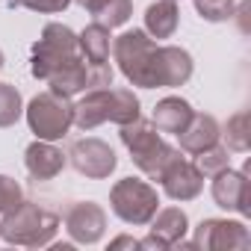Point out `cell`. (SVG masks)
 <instances>
[{
    "mask_svg": "<svg viewBox=\"0 0 251 251\" xmlns=\"http://www.w3.org/2000/svg\"><path fill=\"white\" fill-rule=\"evenodd\" d=\"M142 115V103L133 95V89H86L83 98L74 103V124L86 133L100 127L103 121L130 124Z\"/></svg>",
    "mask_w": 251,
    "mask_h": 251,
    "instance_id": "cell-1",
    "label": "cell"
},
{
    "mask_svg": "<svg viewBox=\"0 0 251 251\" xmlns=\"http://www.w3.org/2000/svg\"><path fill=\"white\" fill-rule=\"evenodd\" d=\"M118 136H121L124 148L130 151V160L136 163V169L142 175H148L151 180H160V175L183 154L180 148L169 145L160 136V130L154 127L151 121H145L142 115L136 121H130V124H121V133Z\"/></svg>",
    "mask_w": 251,
    "mask_h": 251,
    "instance_id": "cell-2",
    "label": "cell"
},
{
    "mask_svg": "<svg viewBox=\"0 0 251 251\" xmlns=\"http://www.w3.org/2000/svg\"><path fill=\"white\" fill-rule=\"evenodd\" d=\"M56 230H59V216L33 201H21L18 207L3 213V222H0V239H6L9 245H24V248L50 245Z\"/></svg>",
    "mask_w": 251,
    "mask_h": 251,
    "instance_id": "cell-3",
    "label": "cell"
},
{
    "mask_svg": "<svg viewBox=\"0 0 251 251\" xmlns=\"http://www.w3.org/2000/svg\"><path fill=\"white\" fill-rule=\"evenodd\" d=\"M154 53L157 42L145 30H127L112 39V56L118 62V71L139 89H154Z\"/></svg>",
    "mask_w": 251,
    "mask_h": 251,
    "instance_id": "cell-4",
    "label": "cell"
},
{
    "mask_svg": "<svg viewBox=\"0 0 251 251\" xmlns=\"http://www.w3.org/2000/svg\"><path fill=\"white\" fill-rule=\"evenodd\" d=\"M24 115H27V124L36 133V139L56 142L71 130V124H74V103H71V98L56 95V92L48 89V92H39L24 106Z\"/></svg>",
    "mask_w": 251,
    "mask_h": 251,
    "instance_id": "cell-5",
    "label": "cell"
},
{
    "mask_svg": "<svg viewBox=\"0 0 251 251\" xmlns=\"http://www.w3.org/2000/svg\"><path fill=\"white\" fill-rule=\"evenodd\" d=\"M109 207L124 225H148L154 213L160 210V192L139 177H121L109 189Z\"/></svg>",
    "mask_w": 251,
    "mask_h": 251,
    "instance_id": "cell-6",
    "label": "cell"
},
{
    "mask_svg": "<svg viewBox=\"0 0 251 251\" xmlns=\"http://www.w3.org/2000/svg\"><path fill=\"white\" fill-rule=\"evenodd\" d=\"M74 56H80V42L77 33L65 24H48L42 30V39L33 45V59H30V71L36 80H48L56 68H62L65 62H71Z\"/></svg>",
    "mask_w": 251,
    "mask_h": 251,
    "instance_id": "cell-7",
    "label": "cell"
},
{
    "mask_svg": "<svg viewBox=\"0 0 251 251\" xmlns=\"http://www.w3.org/2000/svg\"><path fill=\"white\" fill-rule=\"evenodd\" d=\"M248 245H251L248 227L233 219H204L192 236V248L204 251H239Z\"/></svg>",
    "mask_w": 251,
    "mask_h": 251,
    "instance_id": "cell-8",
    "label": "cell"
},
{
    "mask_svg": "<svg viewBox=\"0 0 251 251\" xmlns=\"http://www.w3.org/2000/svg\"><path fill=\"white\" fill-rule=\"evenodd\" d=\"M65 157H68L71 166H74L83 177H89V180H106V177L115 172V166H118L115 151H112L103 139H95V136L77 139Z\"/></svg>",
    "mask_w": 251,
    "mask_h": 251,
    "instance_id": "cell-9",
    "label": "cell"
},
{
    "mask_svg": "<svg viewBox=\"0 0 251 251\" xmlns=\"http://www.w3.org/2000/svg\"><path fill=\"white\" fill-rule=\"evenodd\" d=\"M213 201L222 210L239 213V216H251V180H248V166L242 172H230L222 169L219 175H213Z\"/></svg>",
    "mask_w": 251,
    "mask_h": 251,
    "instance_id": "cell-10",
    "label": "cell"
},
{
    "mask_svg": "<svg viewBox=\"0 0 251 251\" xmlns=\"http://www.w3.org/2000/svg\"><path fill=\"white\" fill-rule=\"evenodd\" d=\"M65 230L80 245H95L106 233V213L95 201H77L65 213Z\"/></svg>",
    "mask_w": 251,
    "mask_h": 251,
    "instance_id": "cell-11",
    "label": "cell"
},
{
    "mask_svg": "<svg viewBox=\"0 0 251 251\" xmlns=\"http://www.w3.org/2000/svg\"><path fill=\"white\" fill-rule=\"evenodd\" d=\"M192 68H195V62H192L189 50L175 48V45H157V53H154V89L183 86L192 77Z\"/></svg>",
    "mask_w": 251,
    "mask_h": 251,
    "instance_id": "cell-12",
    "label": "cell"
},
{
    "mask_svg": "<svg viewBox=\"0 0 251 251\" xmlns=\"http://www.w3.org/2000/svg\"><path fill=\"white\" fill-rule=\"evenodd\" d=\"M160 183H163V192L172 198V201H195L204 189V175L195 169V163H189L183 154L160 175Z\"/></svg>",
    "mask_w": 251,
    "mask_h": 251,
    "instance_id": "cell-13",
    "label": "cell"
},
{
    "mask_svg": "<svg viewBox=\"0 0 251 251\" xmlns=\"http://www.w3.org/2000/svg\"><path fill=\"white\" fill-rule=\"evenodd\" d=\"M65 163H68V157L53 142H45V139H36L24 151V166H27L30 177H36V180H53L65 169Z\"/></svg>",
    "mask_w": 251,
    "mask_h": 251,
    "instance_id": "cell-14",
    "label": "cell"
},
{
    "mask_svg": "<svg viewBox=\"0 0 251 251\" xmlns=\"http://www.w3.org/2000/svg\"><path fill=\"white\" fill-rule=\"evenodd\" d=\"M177 139H180V151L183 154H198V151L222 142V124L213 115H207V112H195L189 118V124L177 133Z\"/></svg>",
    "mask_w": 251,
    "mask_h": 251,
    "instance_id": "cell-15",
    "label": "cell"
},
{
    "mask_svg": "<svg viewBox=\"0 0 251 251\" xmlns=\"http://www.w3.org/2000/svg\"><path fill=\"white\" fill-rule=\"evenodd\" d=\"M192 115H195V109H192L189 100H183V98H177V95H169V98L157 100L154 115H151V124H154L160 133L177 136V133L186 127V124H189Z\"/></svg>",
    "mask_w": 251,
    "mask_h": 251,
    "instance_id": "cell-16",
    "label": "cell"
},
{
    "mask_svg": "<svg viewBox=\"0 0 251 251\" xmlns=\"http://www.w3.org/2000/svg\"><path fill=\"white\" fill-rule=\"evenodd\" d=\"M50 92L56 95H65V98H74V95H83L89 89V62L83 56H74L71 62H65L62 68H56L48 80Z\"/></svg>",
    "mask_w": 251,
    "mask_h": 251,
    "instance_id": "cell-17",
    "label": "cell"
},
{
    "mask_svg": "<svg viewBox=\"0 0 251 251\" xmlns=\"http://www.w3.org/2000/svg\"><path fill=\"white\" fill-rule=\"evenodd\" d=\"M180 12H177V0H157L145 9V33L151 39H172L177 33Z\"/></svg>",
    "mask_w": 251,
    "mask_h": 251,
    "instance_id": "cell-18",
    "label": "cell"
},
{
    "mask_svg": "<svg viewBox=\"0 0 251 251\" xmlns=\"http://www.w3.org/2000/svg\"><path fill=\"white\" fill-rule=\"evenodd\" d=\"M148 225H151V233H157L160 239H166L169 248H175L189 233V219H186V213L180 207H163V210H157Z\"/></svg>",
    "mask_w": 251,
    "mask_h": 251,
    "instance_id": "cell-19",
    "label": "cell"
},
{
    "mask_svg": "<svg viewBox=\"0 0 251 251\" xmlns=\"http://www.w3.org/2000/svg\"><path fill=\"white\" fill-rule=\"evenodd\" d=\"M80 56L86 62H109V50H112V36H109V27L92 21L80 36Z\"/></svg>",
    "mask_w": 251,
    "mask_h": 251,
    "instance_id": "cell-20",
    "label": "cell"
},
{
    "mask_svg": "<svg viewBox=\"0 0 251 251\" xmlns=\"http://www.w3.org/2000/svg\"><path fill=\"white\" fill-rule=\"evenodd\" d=\"M92 18L103 27H124L133 15V0H92Z\"/></svg>",
    "mask_w": 251,
    "mask_h": 251,
    "instance_id": "cell-21",
    "label": "cell"
},
{
    "mask_svg": "<svg viewBox=\"0 0 251 251\" xmlns=\"http://www.w3.org/2000/svg\"><path fill=\"white\" fill-rule=\"evenodd\" d=\"M222 139H225L227 151H236V154L248 151V145H251V115H248V109H239L227 118V124L222 127Z\"/></svg>",
    "mask_w": 251,
    "mask_h": 251,
    "instance_id": "cell-22",
    "label": "cell"
},
{
    "mask_svg": "<svg viewBox=\"0 0 251 251\" xmlns=\"http://www.w3.org/2000/svg\"><path fill=\"white\" fill-rule=\"evenodd\" d=\"M195 160V169L204 175V177H213V175H219L222 169H230V151L222 145V142H216V145H210V148H204V151H198V154H192Z\"/></svg>",
    "mask_w": 251,
    "mask_h": 251,
    "instance_id": "cell-23",
    "label": "cell"
},
{
    "mask_svg": "<svg viewBox=\"0 0 251 251\" xmlns=\"http://www.w3.org/2000/svg\"><path fill=\"white\" fill-rule=\"evenodd\" d=\"M21 115H24L21 92L12 83H0V127H12Z\"/></svg>",
    "mask_w": 251,
    "mask_h": 251,
    "instance_id": "cell-24",
    "label": "cell"
},
{
    "mask_svg": "<svg viewBox=\"0 0 251 251\" xmlns=\"http://www.w3.org/2000/svg\"><path fill=\"white\" fill-rule=\"evenodd\" d=\"M192 3H195V12L210 24L230 21L233 9H236V0H192Z\"/></svg>",
    "mask_w": 251,
    "mask_h": 251,
    "instance_id": "cell-25",
    "label": "cell"
},
{
    "mask_svg": "<svg viewBox=\"0 0 251 251\" xmlns=\"http://www.w3.org/2000/svg\"><path fill=\"white\" fill-rule=\"evenodd\" d=\"M21 201H24L21 183H18L15 177H9V175H0V216L9 213L12 207H18Z\"/></svg>",
    "mask_w": 251,
    "mask_h": 251,
    "instance_id": "cell-26",
    "label": "cell"
},
{
    "mask_svg": "<svg viewBox=\"0 0 251 251\" xmlns=\"http://www.w3.org/2000/svg\"><path fill=\"white\" fill-rule=\"evenodd\" d=\"M9 3L33 9V12H42V15H56V12H65L71 6V0H9Z\"/></svg>",
    "mask_w": 251,
    "mask_h": 251,
    "instance_id": "cell-27",
    "label": "cell"
},
{
    "mask_svg": "<svg viewBox=\"0 0 251 251\" xmlns=\"http://www.w3.org/2000/svg\"><path fill=\"white\" fill-rule=\"evenodd\" d=\"M112 65L109 62H89V89H106L112 86Z\"/></svg>",
    "mask_w": 251,
    "mask_h": 251,
    "instance_id": "cell-28",
    "label": "cell"
},
{
    "mask_svg": "<svg viewBox=\"0 0 251 251\" xmlns=\"http://www.w3.org/2000/svg\"><path fill=\"white\" fill-rule=\"evenodd\" d=\"M118 248H139V239H133V236H115L112 242H109V251H118Z\"/></svg>",
    "mask_w": 251,
    "mask_h": 251,
    "instance_id": "cell-29",
    "label": "cell"
},
{
    "mask_svg": "<svg viewBox=\"0 0 251 251\" xmlns=\"http://www.w3.org/2000/svg\"><path fill=\"white\" fill-rule=\"evenodd\" d=\"M139 248H157V251H163V248H169V245H166V239H160L157 233H148L145 239H139Z\"/></svg>",
    "mask_w": 251,
    "mask_h": 251,
    "instance_id": "cell-30",
    "label": "cell"
},
{
    "mask_svg": "<svg viewBox=\"0 0 251 251\" xmlns=\"http://www.w3.org/2000/svg\"><path fill=\"white\" fill-rule=\"evenodd\" d=\"M71 3H77V6H83V9H89V6H92V0H71Z\"/></svg>",
    "mask_w": 251,
    "mask_h": 251,
    "instance_id": "cell-31",
    "label": "cell"
},
{
    "mask_svg": "<svg viewBox=\"0 0 251 251\" xmlns=\"http://www.w3.org/2000/svg\"><path fill=\"white\" fill-rule=\"evenodd\" d=\"M0 71H3V50H0Z\"/></svg>",
    "mask_w": 251,
    "mask_h": 251,
    "instance_id": "cell-32",
    "label": "cell"
}]
</instances>
